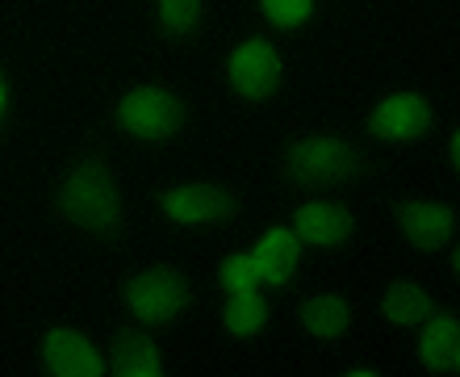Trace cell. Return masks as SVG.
<instances>
[{
  "mask_svg": "<svg viewBox=\"0 0 460 377\" xmlns=\"http://www.w3.org/2000/svg\"><path fill=\"white\" fill-rule=\"evenodd\" d=\"M42 365H47V377H101L105 373L101 353L88 344V336H80L72 328L47 331V340H42Z\"/></svg>",
  "mask_w": 460,
  "mask_h": 377,
  "instance_id": "obj_8",
  "label": "cell"
},
{
  "mask_svg": "<svg viewBox=\"0 0 460 377\" xmlns=\"http://www.w3.org/2000/svg\"><path fill=\"white\" fill-rule=\"evenodd\" d=\"M368 164L351 143L331 139V134H310L285 147V176L302 189H327V184H348L364 176Z\"/></svg>",
  "mask_w": 460,
  "mask_h": 377,
  "instance_id": "obj_2",
  "label": "cell"
},
{
  "mask_svg": "<svg viewBox=\"0 0 460 377\" xmlns=\"http://www.w3.org/2000/svg\"><path fill=\"white\" fill-rule=\"evenodd\" d=\"M255 265H260V277L272 281V285H285V281L297 273V260H302V239L289 231V227H272V231L252 247Z\"/></svg>",
  "mask_w": 460,
  "mask_h": 377,
  "instance_id": "obj_12",
  "label": "cell"
},
{
  "mask_svg": "<svg viewBox=\"0 0 460 377\" xmlns=\"http://www.w3.org/2000/svg\"><path fill=\"white\" fill-rule=\"evenodd\" d=\"M118 126L130 130L134 139H151V143L155 139H172L184 126V101L159 85L130 88L118 105Z\"/></svg>",
  "mask_w": 460,
  "mask_h": 377,
  "instance_id": "obj_4",
  "label": "cell"
},
{
  "mask_svg": "<svg viewBox=\"0 0 460 377\" xmlns=\"http://www.w3.org/2000/svg\"><path fill=\"white\" fill-rule=\"evenodd\" d=\"M456 356H460V323L452 315H431V323H423L419 361L431 373H448V369H456Z\"/></svg>",
  "mask_w": 460,
  "mask_h": 377,
  "instance_id": "obj_13",
  "label": "cell"
},
{
  "mask_svg": "<svg viewBox=\"0 0 460 377\" xmlns=\"http://www.w3.org/2000/svg\"><path fill=\"white\" fill-rule=\"evenodd\" d=\"M159 206L172 222H184V227H197V222H222L239 214V197L222 189V184H176L159 197Z\"/></svg>",
  "mask_w": 460,
  "mask_h": 377,
  "instance_id": "obj_5",
  "label": "cell"
},
{
  "mask_svg": "<svg viewBox=\"0 0 460 377\" xmlns=\"http://www.w3.org/2000/svg\"><path fill=\"white\" fill-rule=\"evenodd\" d=\"M431 122H436V113L419 93H394L373 110L368 134L381 143H411V139H423Z\"/></svg>",
  "mask_w": 460,
  "mask_h": 377,
  "instance_id": "obj_7",
  "label": "cell"
},
{
  "mask_svg": "<svg viewBox=\"0 0 460 377\" xmlns=\"http://www.w3.org/2000/svg\"><path fill=\"white\" fill-rule=\"evenodd\" d=\"M456 369H460V356H456Z\"/></svg>",
  "mask_w": 460,
  "mask_h": 377,
  "instance_id": "obj_24",
  "label": "cell"
},
{
  "mask_svg": "<svg viewBox=\"0 0 460 377\" xmlns=\"http://www.w3.org/2000/svg\"><path fill=\"white\" fill-rule=\"evenodd\" d=\"M201 22V0H159V25L168 34H189Z\"/></svg>",
  "mask_w": 460,
  "mask_h": 377,
  "instance_id": "obj_18",
  "label": "cell"
},
{
  "mask_svg": "<svg viewBox=\"0 0 460 377\" xmlns=\"http://www.w3.org/2000/svg\"><path fill=\"white\" fill-rule=\"evenodd\" d=\"M356 231V219L351 210L340 206V202H310L293 214V235L302 244H318V247H335L343 244L348 235Z\"/></svg>",
  "mask_w": 460,
  "mask_h": 377,
  "instance_id": "obj_10",
  "label": "cell"
},
{
  "mask_svg": "<svg viewBox=\"0 0 460 377\" xmlns=\"http://www.w3.org/2000/svg\"><path fill=\"white\" fill-rule=\"evenodd\" d=\"M260 9H264V17L272 25L293 30V25H302L314 13V0H260Z\"/></svg>",
  "mask_w": 460,
  "mask_h": 377,
  "instance_id": "obj_19",
  "label": "cell"
},
{
  "mask_svg": "<svg viewBox=\"0 0 460 377\" xmlns=\"http://www.w3.org/2000/svg\"><path fill=\"white\" fill-rule=\"evenodd\" d=\"M121 298H126V306H130V315L138 319V323L164 328V323H172V319L189 306L193 290H189L184 273L159 265V268H146V273L126 281V285H121Z\"/></svg>",
  "mask_w": 460,
  "mask_h": 377,
  "instance_id": "obj_3",
  "label": "cell"
},
{
  "mask_svg": "<svg viewBox=\"0 0 460 377\" xmlns=\"http://www.w3.org/2000/svg\"><path fill=\"white\" fill-rule=\"evenodd\" d=\"M448 156H452V168L460 172V130L452 134V147H448Z\"/></svg>",
  "mask_w": 460,
  "mask_h": 377,
  "instance_id": "obj_20",
  "label": "cell"
},
{
  "mask_svg": "<svg viewBox=\"0 0 460 377\" xmlns=\"http://www.w3.org/2000/svg\"><path fill=\"white\" fill-rule=\"evenodd\" d=\"M394 219H398L402 235L423 252H436L452 239L456 227V210L444 202H394Z\"/></svg>",
  "mask_w": 460,
  "mask_h": 377,
  "instance_id": "obj_9",
  "label": "cell"
},
{
  "mask_svg": "<svg viewBox=\"0 0 460 377\" xmlns=\"http://www.w3.org/2000/svg\"><path fill=\"white\" fill-rule=\"evenodd\" d=\"M381 315L389 323H398V328H411V323H427V319L436 315V302L427 298L423 285H414V281H394L381 298Z\"/></svg>",
  "mask_w": 460,
  "mask_h": 377,
  "instance_id": "obj_14",
  "label": "cell"
},
{
  "mask_svg": "<svg viewBox=\"0 0 460 377\" xmlns=\"http://www.w3.org/2000/svg\"><path fill=\"white\" fill-rule=\"evenodd\" d=\"M218 281H222V290L226 293H247V290H255L264 277H260V265H255L252 252H234V256L222 260Z\"/></svg>",
  "mask_w": 460,
  "mask_h": 377,
  "instance_id": "obj_17",
  "label": "cell"
},
{
  "mask_svg": "<svg viewBox=\"0 0 460 377\" xmlns=\"http://www.w3.org/2000/svg\"><path fill=\"white\" fill-rule=\"evenodd\" d=\"M55 206L80 231L105 235V239H113L121 231V197H118V184H113L110 164L101 156H88L75 164L72 176L63 181L59 197H55Z\"/></svg>",
  "mask_w": 460,
  "mask_h": 377,
  "instance_id": "obj_1",
  "label": "cell"
},
{
  "mask_svg": "<svg viewBox=\"0 0 460 377\" xmlns=\"http://www.w3.org/2000/svg\"><path fill=\"white\" fill-rule=\"evenodd\" d=\"M222 323H226L230 336L247 340V336H255V331H264V323H268V302H264V298H260L255 290L230 293V298H226V310H222Z\"/></svg>",
  "mask_w": 460,
  "mask_h": 377,
  "instance_id": "obj_16",
  "label": "cell"
},
{
  "mask_svg": "<svg viewBox=\"0 0 460 377\" xmlns=\"http://www.w3.org/2000/svg\"><path fill=\"white\" fill-rule=\"evenodd\" d=\"M110 369L113 377H164L159 348L146 331H118L110 344Z\"/></svg>",
  "mask_w": 460,
  "mask_h": 377,
  "instance_id": "obj_11",
  "label": "cell"
},
{
  "mask_svg": "<svg viewBox=\"0 0 460 377\" xmlns=\"http://www.w3.org/2000/svg\"><path fill=\"white\" fill-rule=\"evenodd\" d=\"M452 268H456V273H460V247H456V256H452Z\"/></svg>",
  "mask_w": 460,
  "mask_h": 377,
  "instance_id": "obj_23",
  "label": "cell"
},
{
  "mask_svg": "<svg viewBox=\"0 0 460 377\" xmlns=\"http://www.w3.org/2000/svg\"><path fill=\"white\" fill-rule=\"evenodd\" d=\"M302 323L318 340H340L351 323V306L340 293H318L310 302H302Z\"/></svg>",
  "mask_w": 460,
  "mask_h": 377,
  "instance_id": "obj_15",
  "label": "cell"
},
{
  "mask_svg": "<svg viewBox=\"0 0 460 377\" xmlns=\"http://www.w3.org/2000/svg\"><path fill=\"white\" fill-rule=\"evenodd\" d=\"M0 118H4V85H0Z\"/></svg>",
  "mask_w": 460,
  "mask_h": 377,
  "instance_id": "obj_22",
  "label": "cell"
},
{
  "mask_svg": "<svg viewBox=\"0 0 460 377\" xmlns=\"http://www.w3.org/2000/svg\"><path fill=\"white\" fill-rule=\"evenodd\" d=\"M230 85L247 101H268L280 85V55L264 38H247L234 55H230Z\"/></svg>",
  "mask_w": 460,
  "mask_h": 377,
  "instance_id": "obj_6",
  "label": "cell"
},
{
  "mask_svg": "<svg viewBox=\"0 0 460 377\" xmlns=\"http://www.w3.org/2000/svg\"><path fill=\"white\" fill-rule=\"evenodd\" d=\"M348 377H376V373H368V369H356V373H348Z\"/></svg>",
  "mask_w": 460,
  "mask_h": 377,
  "instance_id": "obj_21",
  "label": "cell"
}]
</instances>
